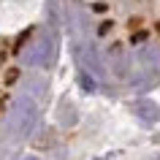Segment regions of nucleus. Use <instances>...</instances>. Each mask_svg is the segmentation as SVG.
Here are the masks:
<instances>
[{
    "mask_svg": "<svg viewBox=\"0 0 160 160\" xmlns=\"http://www.w3.org/2000/svg\"><path fill=\"white\" fill-rule=\"evenodd\" d=\"M35 122H38V109H35V103L30 98H19L14 103V109L8 114V130L11 136H27L33 133Z\"/></svg>",
    "mask_w": 160,
    "mask_h": 160,
    "instance_id": "nucleus-1",
    "label": "nucleus"
},
{
    "mask_svg": "<svg viewBox=\"0 0 160 160\" xmlns=\"http://www.w3.org/2000/svg\"><path fill=\"white\" fill-rule=\"evenodd\" d=\"M133 111H136V117L144 119V122H155V119L160 117L158 103H152V101H136L133 103Z\"/></svg>",
    "mask_w": 160,
    "mask_h": 160,
    "instance_id": "nucleus-3",
    "label": "nucleus"
},
{
    "mask_svg": "<svg viewBox=\"0 0 160 160\" xmlns=\"http://www.w3.org/2000/svg\"><path fill=\"white\" fill-rule=\"evenodd\" d=\"M25 160H41V158H35V155H27V158Z\"/></svg>",
    "mask_w": 160,
    "mask_h": 160,
    "instance_id": "nucleus-5",
    "label": "nucleus"
},
{
    "mask_svg": "<svg viewBox=\"0 0 160 160\" xmlns=\"http://www.w3.org/2000/svg\"><path fill=\"white\" fill-rule=\"evenodd\" d=\"M82 87H84L87 92H95V79H90L87 73H82Z\"/></svg>",
    "mask_w": 160,
    "mask_h": 160,
    "instance_id": "nucleus-4",
    "label": "nucleus"
},
{
    "mask_svg": "<svg viewBox=\"0 0 160 160\" xmlns=\"http://www.w3.org/2000/svg\"><path fill=\"white\" fill-rule=\"evenodd\" d=\"M27 62H35V65H49V60H52V41L49 38H38V41L33 43V49L25 54Z\"/></svg>",
    "mask_w": 160,
    "mask_h": 160,
    "instance_id": "nucleus-2",
    "label": "nucleus"
}]
</instances>
